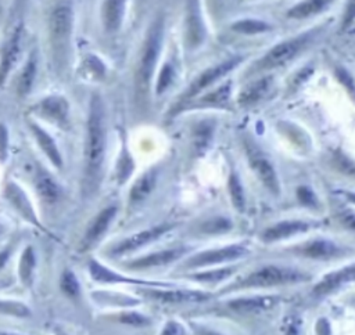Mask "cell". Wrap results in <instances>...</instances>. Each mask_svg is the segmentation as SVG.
<instances>
[{
  "label": "cell",
  "mask_w": 355,
  "mask_h": 335,
  "mask_svg": "<svg viewBox=\"0 0 355 335\" xmlns=\"http://www.w3.org/2000/svg\"><path fill=\"white\" fill-rule=\"evenodd\" d=\"M248 58H250V54L239 51V53L229 54V55L212 62V65L209 64V65L201 68L189 80V83L176 94V97L172 98V101L168 107V111L165 112V120H173L179 115L180 109L189 101H191L201 93L209 90L211 87L216 86L218 83H220L222 80L229 78V75L233 71H236L237 68H240Z\"/></svg>",
  "instance_id": "5b68a950"
},
{
  "label": "cell",
  "mask_w": 355,
  "mask_h": 335,
  "mask_svg": "<svg viewBox=\"0 0 355 335\" xmlns=\"http://www.w3.org/2000/svg\"><path fill=\"white\" fill-rule=\"evenodd\" d=\"M121 150H119V156L116 159L115 163V169H114V180L115 184L118 187L128 183V180L130 179L132 173L135 172V159L129 151V147L126 144V138L123 137L121 140Z\"/></svg>",
  "instance_id": "8d00e7d4"
},
{
  "label": "cell",
  "mask_w": 355,
  "mask_h": 335,
  "mask_svg": "<svg viewBox=\"0 0 355 335\" xmlns=\"http://www.w3.org/2000/svg\"><path fill=\"white\" fill-rule=\"evenodd\" d=\"M29 114L61 129H71V104L62 94H47L32 104Z\"/></svg>",
  "instance_id": "4fadbf2b"
},
{
  "label": "cell",
  "mask_w": 355,
  "mask_h": 335,
  "mask_svg": "<svg viewBox=\"0 0 355 335\" xmlns=\"http://www.w3.org/2000/svg\"><path fill=\"white\" fill-rule=\"evenodd\" d=\"M119 212L118 202H110L105 206H103L89 221L82 239L79 241L78 251L80 253L89 252L93 248H96L103 238L107 235V233L111 230L116 216Z\"/></svg>",
  "instance_id": "9a60e30c"
},
{
  "label": "cell",
  "mask_w": 355,
  "mask_h": 335,
  "mask_svg": "<svg viewBox=\"0 0 355 335\" xmlns=\"http://www.w3.org/2000/svg\"><path fill=\"white\" fill-rule=\"evenodd\" d=\"M190 252H193V248L190 245H186V244L173 245V246H168L164 249L146 253L135 259L123 260L121 263V267H125L132 271H147L153 269L171 266L173 263H179Z\"/></svg>",
  "instance_id": "5bb4252c"
},
{
  "label": "cell",
  "mask_w": 355,
  "mask_h": 335,
  "mask_svg": "<svg viewBox=\"0 0 355 335\" xmlns=\"http://www.w3.org/2000/svg\"><path fill=\"white\" fill-rule=\"evenodd\" d=\"M243 147L247 158V163L251 172L255 174L261 185L272 195L279 198L282 194V183L279 172L270 156L262 150V147L254 141L251 136H243Z\"/></svg>",
  "instance_id": "30bf717a"
},
{
  "label": "cell",
  "mask_w": 355,
  "mask_h": 335,
  "mask_svg": "<svg viewBox=\"0 0 355 335\" xmlns=\"http://www.w3.org/2000/svg\"><path fill=\"white\" fill-rule=\"evenodd\" d=\"M302 331H301V320L295 318V317H291L286 325V331H284V335H301Z\"/></svg>",
  "instance_id": "f907efd6"
},
{
  "label": "cell",
  "mask_w": 355,
  "mask_h": 335,
  "mask_svg": "<svg viewBox=\"0 0 355 335\" xmlns=\"http://www.w3.org/2000/svg\"><path fill=\"white\" fill-rule=\"evenodd\" d=\"M0 231H1V227H0Z\"/></svg>",
  "instance_id": "6f0895ef"
},
{
  "label": "cell",
  "mask_w": 355,
  "mask_h": 335,
  "mask_svg": "<svg viewBox=\"0 0 355 335\" xmlns=\"http://www.w3.org/2000/svg\"><path fill=\"white\" fill-rule=\"evenodd\" d=\"M0 313L17 316V317L31 316V310L24 303L12 302V300H0Z\"/></svg>",
  "instance_id": "f6af8a7d"
},
{
  "label": "cell",
  "mask_w": 355,
  "mask_h": 335,
  "mask_svg": "<svg viewBox=\"0 0 355 335\" xmlns=\"http://www.w3.org/2000/svg\"><path fill=\"white\" fill-rule=\"evenodd\" d=\"M4 197L11 203V206L25 220H28L29 223L35 224L36 227H42L40 221L36 217V213H35V209H33V206L31 203V199L28 198L26 192L24 191V188L19 184H17L12 180H8L6 183V187H4Z\"/></svg>",
  "instance_id": "f546056e"
},
{
  "label": "cell",
  "mask_w": 355,
  "mask_h": 335,
  "mask_svg": "<svg viewBox=\"0 0 355 335\" xmlns=\"http://www.w3.org/2000/svg\"><path fill=\"white\" fill-rule=\"evenodd\" d=\"M182 51L186 60L197 57L208 43V26L201 0H184L182 12Z\"/></svg>",
  "instance_id": "ba28073f"
},
{
  "label": "cell",
  "mask_w": 355,
  "mask_h": 335,
  "mask_svg": "<svg viewBox=\"0 0 355 335\" xmlns=\"http://www.w3.org/2000/svg\"><path fill=\"white\" fill-rule=\"evenodd\" d=\"M233 228H234V221L232 220L230 216L216 213V215L202 219L197 224L196 233L200 235H205V237H216V235L227 234Z\"/></svg>",
  "instance_id": "e575fe53"
},
{
  "label": "cell",
  "mask_w": 355,
  "mask_h": 335,
  "mask_svg": "<svg viewBox=\"0 0 355 335\" xmlns=\"http://www.w3.org/2000/svg\"><path fill=\"white\" fill-rule=\"evenodd\" d=\"M169 21L168 3H158L146 17L137 42L133 43L128 65L126 100L129 112L136 120H144L153 112L154 78L165 48Z\"/></svg>",
  "instance_id": "6da1fadb"
},
{
  "label": "cell",
  "mask_w": 355,
  "mask_h": 335,
  "mask_svg": "<svg viewBox=\"0 0 355 335\" xmlns=\"http://www.w3.org/2000/svg\"><path fill=\"white\" fill-rule=\"evenodd\" d=\"M354 274H355V264L354 262H349L348 264L326 273L312 288V296L316 299H323L327 298L340 289L345 288L354 281Z\"/></svg>",
  "instance_id": "d4e9b609"
},
{
  "label": "cell",
  "mask_w": 355,
  "mask_h": 335,
  "mask_svg": "<svg viewBox=\"0 0 355 335\" xmlns=\"http://www.w3.org/2000/svg\"><path fill=\"white\" fill-rule=\"evenodd\" d=\"M159 335H184V329L178 321L169 320L164 324Z\"/></svg>",
  "instance_id": "7dc6e473"
},
{
  "label": "cell",
  "mask_w": 355,
  "mask_h": 335,
  "mask_svg": "<svg viewBox=\"0 0 355 335\" xmlns=\"http://www.w3.org/2000/svg\"><path fill=\"white\" fill-rule=\"evenodd\" d=\"M276 29H277L276 24L272 22L270 19H266L262 17H251V15L236 18L226 24V30L230 35L239 36V37H247V39L270 35L276 32Z\"/></svg>",
  "instance_id": "83f0119b"
},
{
  "label": "cell",
  "mask_w": 355,
  "mask_h": 335,
  "mask_svg": "<svg viewBox=\"0 0 355 335\" xmlns=\"http://www.w3.org/2000/svg\"><path fill=\"white\" fill-rule=\"evenodd\" d=\"M355 4H354V0H347L344 3V8H343V14L340 17V21H338V35L340 36H349L352 37L354 35V19H355Z\"/></svg>",
  "instance_id": "60d3db41"
},
{
  "label": "cell",
  "mask_w": 355,
  "mask_h": 335,
  "mask_svg": "<svg viewBox=\"0 0 355 335\" xmlns=\"http://www.w3.org/2000/svg\"><path fill=\"white\" fill-rule=\"evenodd\" d=\"M37 50L32 48L29 51V55L22 65L18 76H17V83H15V93L19 98H25L33 89L36 76H37Z\"/></svg>",
  "instance_id": "d6a6232c"
},
{
  "label": "cell",
  "mask_w": 355,
  "mask_h": 335,
  "mask_svg": "<svg viewBox=\"0 0 355 335\" xmlns=\"http://www.w3.org/2000/svg\"><path fill=\"white\" fill-rule=\"evenodd\" d=\"M312 278V274L298 266L284 264V263H265L251 271L245 273L243 277L226 284L219 289V295L252 291V289H270L276 287H287L304 284Z\"/></svg>",
  "instance_id": "8992f818"
},
{
  "label": "cell",
  "mask_w": 355,
  "mask_h": 335,
  "mask_svg": "<svg viewBox=\"0 0 355 335\" xmlns=\"http://www.w3.org/2000/svg\"><path fill=\"white\" fill-rule=\"evenodd\" d=\"M315 334L316 335H331L330 321L326 317H319L315 324Z\"/></svg>",
  "instance_id": "681fc988"
},
{
  "label": "cell",
  "mask_w": 355,
  "mask_h": 335,
  "mask_svg": "<svg viewBox=\"0 0 355 335\" xmlns=\"http://www.w3.org/2000/svg\"><path fill=\"white\" fill-rule=\"evenodd\" d=\"M79 72L85 79L96 82V83H103L108 79L107 64L101 60L100 55H97L93 51L86 53L82 57V61L79 65Z\"/></svg>",
  "instance_id": "836d02e7"
},
{
  "label": "cell",
  "mask_w": 355,
  "mask_h": 335,
  "mask_svg": "<svg viewBox=\"0 0 355 335\" xmlns=\"http://www.w3.org/2000/svg\"><path fill=\"white\" fill-rule=\"evenodd\" d=\"M25 123H26L32 137L35 138L36 144L39 145L40 151L44 154V156L49 159V162L53 165V168H55L57 170H62L64 169V156H62V152H61L55 138L37 120H35V118L26 116Z\"/></svg>",
  "instance_id": "4316f807"
},
{
  "label": "cell",
  "mask_w": 355,
  "mask_h": 335,
  "mask_svg": "<svg viewBox=\"0 0 355 335\" xmlns=\"http://www.w3.org/2000/svg\"><path fill=\"white\" fill-rule=\"evenodd\" d=\"M94 299H97L100 303H114L116 306H122V307H132L139 305L141 300L140 299H135L130 298L128 295H121L116 292H108V291H96L94 293Z\"/></svg>",
  "instance_id": "7bdbcfd3"
},
{
  "label": "cell",
  "mask_w": 355,
  "mask_h": 335,
  "mask_svg": "<svg viewBox=\"0 0 355 335\" xmlns=\"http://www.w3.org/2000/svg\"><path fill=\"white\" fill-rule=\"evenodd\" d=\"M287 252L297 257H304L308 260L327 262L333 259L351 256L354 253V249L349 246H344L329 238H311L290 246Z\"/></svg>",
  "instance_id": "7c38bea8"
},
{
  "label": "cell",
  "mask_w": 355,
  "mask_h": 335,
  "mask_svg": "<svg viewBox=\"0 0 355 335\" xmlns=\"http://www.w3.org/2000/svg\"><path fill=\"white\" fill-rule=\"evenodd\" d=\"M11 255V248H6L0 252V270L4 267V264L8 262V257Z\"/></svg>",
  "instance_id": "f5cc1de1"
},
{
  "label": "cell",
  "mask_w": 355,
  "mask_h": 335,
  "mask_svg": "<svg viewBox=\"0 0 355 335\" xmlns=\"http://www.w3.org/2000/svg\"><path fill=\"white\" fill-rule=\"evenodd\" d=\"M143 295L151 300H157L164 305H191L204 303L212 298V293L201 289H189L180 285H172L165 288L144 287Z\"/></svg>",
  "instance_id": "e0dca14e"
},
{
  "label": "cell",
  "mask_w": 355,
  "mask_h": 335,
  "mask_svg": "<svg viewBox=\"0 0 355 335\" xmlns=\"http://www.w3.org/2000/svg\"><path fill=\"white\" fill-rule=\"evenodd\" d=\"M60 335H65V334H62V332H61V334H60Z\"/></svg>",
  "instance_id": "9f6ffc18"
},
{
  "label": "cell",
  "mask_w": 355,
  "mask_h": 335,
  "mask_svg": "<svg viewBox=\"0 0 355 335\" xmlns=\"http://www.w3.org/2000/svg\"><path fill=\"white\" fill-rule=\"evenodd\" d=\"M33 185L37 192V197L43 203L54 205L60 201L62 195V188L60 183L54 179L51 173H49L46 169L40 166H37L35 170Z\"/></svg>",
  "instance_id": "1f68e13d"
},
{
  "label": "cell",
  "mask_w": 355,
  "mask_h": 335,
  "mask_svg": "<svg viewBox=\"0 0 355 335\" xmlns=\"http://www.w3.org/2000/svg\"><path fill=\"white\" fill-rule=\"evenodd\" d=\"M320 221L306 220V219H283L265 227L259 234V241L262 244H275L290 239L293 237L305 234L316 227Z\"/></svg>",
  "instance_id": "44dd1931"
},
{
  "label": "cell",
  "mask_w": 355,
  "mask_h": 335,
  "mask_svg": "<svg viewBox=\"0 0 355 335\" xmlns=\"http://www.w3.org/2000/svg\"><path fill=\"white\" fill-rule=\"evenodd\" d=\"M22 39H24V25L19 22L15 25L8 39L6 40L0 53V87L4 86L11 72L19 62L22 54Z\"/></svg>",
  "instance_id": "603a6c76"
},
{
  "label": "cell",
  "mask_w": 355,
  "mask_h": 335,
  "mask_svg": "<svg viewBox=\"0 0 355 335\" xmlns=\"http://www.w3.org/2000/svg\"><path fill=\"white\" fill-rule=\"evenodd\" d=\"M331 71H333V76L345 89L348 97L352 100L354 98V75H352V71L347 65H343V62H331Z\"/></svg>",
  "instance_id": "b9f144b4"
},
{
  "label": "cell",
  "mask_w": 355,
  "mask_h": 335,
  "mask_svg": "<svg viewBox=\"0 0 355 335\" xmlns=\"http://www.w3.org/2000/svg\"><path fill=\"white\" fill-rule=\"evenodd\" d=\"M60 288L62 293L71 299H76L80 296L82 287L79 278L71 269H65L60 277Z\"/></svg>",
  "instance_id": "f35d334b"
},
{
  "label": "cell",
  "mask_w": 355,
  "mask_h": 335,
  "mask_svg": "<svg viewBox=\"0 0 355 335\" xmlns=\"http://www.w3.org/2000/svg\"><path fill=\"white\" fill-rule=\"evenodd\" d=\"M276 84L275 73H263L244 80L239 90L234 104L241 109H250L263 102L273 91Z\"/></svg>",
  "instance_id": "d6986e66"
},
{
  "label": "cell",
  "mask_w": 355,
  "mask_h": 335,
  "mask_svg": "<svg viewBox=\"0 0 355 335\" xmlns=\"http://www.w3.org/2000/svg\"><path fill=\"white\" fill-rule=\"evenodd\" d=\"M87 273H89L90 278L98 284H128V285H136L140 288H144V287L165 288V287L176 285L173 282L151 281V280H144V278H137V277L122 274L116 270H112L111 267L105 266L104 263L98 262L94 257H90L87 260Z\"/></svg>",
  "instance_id": "ac0fdd59"
},
{
  "label": "cell",
  "mask_w": 355,
  "mask_h": 335,
  "mask_svg": "<svg viewBox=\"0 0 355 335\" xmlns=\"http://www.w3.org/2000/svg\"><path fill=\"white\" fill-rule=\"evenodd\" d=\"M161 173H162V166L157 163L150 166L140 176L136 177V180L132 183L128 192L126 208L129 213L140 209L153 197V194L155 192L159 184Z\"/></svg>",
  "instance_id": "ffe728a7"
},
{
  "label": "cell",
  "mask_w": 355,
  "mask_h": 335,
  "mask_svg": "<svg viewBox=\"0 0 355 335\" xmlns=\"http://www.w3.org/2000/svg\"><path fill=\"white\" fill-rule=\"evenodd\" d=\"M25 0H12V10H17Z\"/></svg>",
  "instance_id": "db71d44e"
},
{
  "label": "cell",
  "mask_w": 355,
  "mask_h": 335,
  "mask_svg": "<svg viewBox=\"0 0 355 335\" xmlns=\"http://www.w3.org/2000/svg\"><path fill=\"white\" fill-rule=\"evenodd\" d=\"M280 302L279 295L272 293H257V295H244V296H236L232 299H227L225 302V306L227 310L240 314V316H248V314H259L262 311H268L273 309Z\"/></svg>",
  "instance_id": "cb8c5ba5"
},
{
  "label": "cell",
  "mask_w": 355,
  "mask_h": 335,
  "mask_svg": "<svg viewBox=\"0 0 355 335\" xmlns=\"http://www.w3.org/2000/svg\"><path fill=\"white\" fill-rule=\"evenodd\" d=\"M190 328L197 335H225L223 332H220V331H218V329H215L212 327H208V325H204V324H198V323H190Z\"/></svg>",
  "instance_id": "c3c4849f"
},
{
  "label": "cell",
  "mask_w": 355,
  "mask_h": 335,
  "mask_svg": "<svg viewBox=\"0 0 355 335\" xmlns=\"http://www.w3.org/2000/svg\"><path fill=\"white\" fill-rule=\"evenodd\" d=\"M227 192L232 202V206L239 212L244 213L247 209V195L240 173L234 166H230L227 174Z\"/></svg>",
  "instance_id": "d590c367"
},
{
  "label": "cell",
  "mask_w": 355,
  "mask_h": 335,
  "mask_svg": "<svg viewBox=\"0 0 355 335\" xmlns=\"http://www.w3.org/2000/svg\"><path fill=\"white\" fill-rule=\"evenodd\" d=\"M110 143L108 101L101 89H93L87 97L83 145H82V181L85 199L94 198L104 181Z\"/></svg>",
  "instance_id": "7a4b0ae2"
},
{
  "label": "cell",
  "mask_w": 355,
  "mask_h": 335,
  "mask_svg": "<svg viewBox=\"0 0 355 335\" xmlns=\"http://www.w3.org/2000/svg\"><path fill=\"white\" fill-rule=\"evenodd\" d=\"M35 266H36V255H35V251L32 246H26L21 255V259H19V266H18V274H19V278L21 281L28 285L31 282V278H32V274H33V270H35Z\"/></svg>",
  "instance_id": "74e56055"
},
{
  "label": "cell",
  "mask_w": 355,
  "mask_h": 335,
  "mask_svg": "<svg viewBox=\"0 0 355 335\" xmlns=\"http://www.w3.org/2000/svg\"><path fill=\"white\" fill-rule=\"evenodd\" d=\"M176 226L178 224L173 221H162V223H157L150 227L137 230V231L126 235L125 238L116 241L114 245H111L110 249L105 251V255L108 257L119 259V257L128 256L130 253H135V252L140 251L141 248L159 241L166 234H169Z\"/></svg>",
  "instance_id": "8fae6325"
},
{
  "label": "cell",
  "mask_w": 355,
  "mask_h": 335,
  "mask_svg": "<svg viewBox=\"0 0 355 335\" xmlns=\"http://www.w3.org/2000/svg\"><path fill=\"white\" fill-rule=\"evenodd\" d=\"M0 335H19V334H14V332H6V331H0Z\"/></svg>",
  "instance_id": "11a10c76"
},
{
  "label": "cell",
  "mask_w": 355,
  "mask_h": 335,
  "mask_svg": "<svg viewBox=\"0 0 355 335\" xmlns=\"http://www.w3.org/2000/svg\"><path fill=\"white\" fill-rule=\"evenodd\" d=\"M239 269H240L239 264H225V266H218V267H209V269H201V270L182 273L178 277L189 280V281H194L201 285H219L222 282H226L234 274H237Z\"/></svg>",
  "instance_id": "f1b7e54d"
},
{
  "label": "cell",
  "mask_w": 355,
  "mask_h": 335,
  "mask_svg": "<svg viewBox=\"0 0 355 335\" xmlns=\"http://www.w3.org/2000/svg\"><path fill=\"white\" fill-rule=\"evenodd\" d=\"M329 30L330 21L318 22L301 32H295L273 43L244 68L241 79L247 80L258 75L275 73V71L295 62L306 51H309L319 42H322Z\"/></svg>",
  "instance_id": "277c9868"
},
{
  "label": "cell",
  "mask_w": 355,
  "mask_h": 335,
  "mask_svg": "<svg viewBox=\"0 0 355 335\" xmlns=\"http://www.w3.org/2000/svg\"><path fill=\"white\" fill-rule=\"evenodd\" d=\"M158 65L155 78H154V86H153V96L154 101L165 98V96L175 87V84L179 82L180 75V64H179V54L178 48L171 43L168 48V55L162 62Z\"/></svg>",
  "instance_id": "7402d4cb"
},
{
  "label": "cell",
  "mask_w": 355,
  "mask_h": 335,
  "mask_svg": "<svg viewBox=\"0 0 355 335\" xmlns=\"http://www.w3.org/2000/svg\"><path fill=\"white\" fill-rule=\"evenodd\" d=\"M250 252L251 249L245 242H234L223 246H216L212 249L190 252L178 263V270L182 273H187L193 270L232 264L248 256Z\"/></svg>",
  "instance_id": "9c48e42d"
},
{
  "label": "cell",
  "mask_w": 355,
  "mask_h": 335,
  "mask_svg": "<svg viewBox=\"0 0 355 335\" xmlns=\"http://www.w3.org/2000/svg\"><path fill=\"white\" fill-rule=\"evenodd\" d=\"M128 0H98L94 7V30L104 48L115 50L122 37Z\"/></svg>",
  "instance_id": "52a82bcc"
},
{
  "label": "cell",
  "mask_w": 355,
  "mask_h": 335,
  "mask_svg": "<svg viewBox=\"0 0 355 335\" xmlns=\"http://www.w3.org/2000/svg\"><path fill=\"white\" fill-rule=\"evenodd\" d=\"M116 320L133 328H148L153 325V318L136 310H122L116 314Z\"/></svg>",
  "instance_id": "ab89813d"
},
{
  "label": "cell",
  "mask_w": 355,
  "mask_h": 335,
  "mask_svg": "<svg viewBox=\"0 0 355 335\" xmlns=\"http://www.w3.org/2000/svg\"><path fill=\"white\" fill-rule=\"evenodd\" d=\"M8 151V129L7 125L0 122V162H4Z\"/></svg>",
  "instance_id": "bcb514c9"
},
{
  "label": "cell",
  "mask_w": 355,
  "mask_h": 335,
  "mask_svg": "<svg viewBox=\"0 0 355 335\" xmlns=\"http://www.w3.org/2000/svg\"><path fill=\"white\" fill-rule=\"evenodd\" d=\"M336 3L337 0H297L284 10L283 19L294 24L308 22L330 11Z\"/></svg>",
  "instance_id": "484cf974"
},
{
  "label": "cell",
  "mask_w": 355,
  "mask_h": 335,
  "mask_svg": "<svg viewBox=\"0 0 355 335\" xmlns=\"http://www.w3.org/2000/svg\"><path fill=\"white\" fill-rule=\"evenodd\" d=\"M227 0H211L209 1V10H212V15L218 17V15H223V12L226 11V6H227Z\"/></svg>",
  "instance_id": "816d5d0a"
},
{
  "label": "cell",
  "mask_w": 355,
  "mask_h": 335,
  "mask_svg": "<svg viewBox=\"0 0 355 335\" xmlns=\"http://www.w3.org/2000/svg\"><path fill=\"white\" fill-rule=\"evenodd\" d=\"M216 123L211 118H204L202 120L193 125L190 132V148L194 158H201L212 144Z\"/></svg>",
  "instance_id": "4dcf8cb0"
},
{
  "label": "cell",
  "mask_w": 355,
  "mask_h": 335,
  "mask_svg": "<svg viewBox=\"0 0 355 335\" xmlns=\"http://www.w3.org/2000/svg\"><path fill=\"white\" fill-rule=\"evenodd\" d=\"M295 197L298 199V202L309 209H319L320 202L319 198L316 195V192L306 184H301L297 187L295 190Z\"/></svg>",
  "instance_id": "ee69618b"
},
{
  "label": "cell",
  "mask_w": 355,
  "mask_h": 335,
  "mask_svg": "<svg viewBox=\"0 0 355 335\" xmlns=\"http://www.w3.org/2000/svg\"><path fill=\"white\" fill-rule=\"evenodd\" d=\"M49 66L58 79L69 76L75 58L76 0H54L44 17Z\"/></svg>",
  "instance_id": "3957f363"
},
{
  "label": "cell",
  "mask_w": 355,
  "mask_h": 335,
  "mask_svg": "<svg viewBox=\"0 0 355 335\" xmlns=\"http://www.w3.org/2000/svg\"><path fill=\"white\" fill-rule=\"evenodd\" d=\"M233 86H234V80L232 78H226L216 86L211 87L209 90L201 93L200 96L189 101L180 109L179 115L187 111H198V109H229L232 105H234Z\"/></svg>",
  "instance_id": "2e32d148"
}]
</instances>
